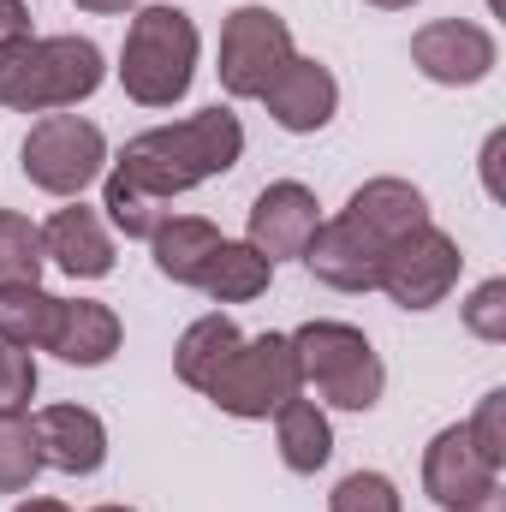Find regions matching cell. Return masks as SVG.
<instances>
[{"mask_svg": "<svg viewBox=\"0 0 506 512\" xmlns=\"http://www.w3.org/2000/svg\"><path fill=\"white\" fill-rule=\"evenodd\" d=\"M167 215H173V209H167L161 197H149L143 185H131L126 173H114V167L102 173V221H108L114 233H126V239H143V245H149V233H155Z\"/></svg>", "mask_w": 506, "mask_h": 512, "instance_id": "603a6c76", "label": "cell"}, {"mask_svg": "<svg viewBox=\"0 0 506 512\" xmlns=\"http://www.w3.org/2000/svg\"><path fill=\"white\" fill-rule=\"evenodd\" d=\"M268 280H274V262L245 245V239H221L215 256H209V268H203V280H197V292L203 298H215V304H251L268 292Z\"/></svg>", "mask_w": 506, "mask_h": 512, "instance_id": "44dd1931", "label": "cell"}, {"mask_svg": "<svg viewBox=\"0 0 506 512\" xmlns=\"http://www.w3.org/2000/svg\"><path fill=\"white\" fill-rule=\"evenodd\" d=\"M495 483H501V471L477 453V441H471L465 423H447L423 447V495L441 512H459V507H471V501H483Z\"/></svg>", "mask_w": 506, "mask_h": 512, "instance_id": "8fae6325", "label": "cell"}, {"mask_svg": "<svg viewBox=\"0 0 506 512\" xmlns=\"http://www.w3.org/2000/svg\"><path fill=\"white\" fill-rule=\"evenodd\" d=\"M501 149H506V137L495 131V137L483 143V185H489V197H501V179H495V161H501Z\"/></svg>", "mask_w": 506, "mask_h": 512, "instance_id": "4dcf8cb0", "label": "cell"}, {"mask_svg": "<svg viewBox=\"0 0 506 512\" xmlns=\"http://www.w3.org/2000/svg\"><path fill=\"white\" fill-rule=\"evenodd\" d=\"M298 393H304V382H298L292 334H251V340H239V352L221 364V376L203 387V399H215V411H227L239 423L274 417Z\"/></svg>", "mask_w": 506, "mask_h": 512, "instance_id": "8992f818", "label": "cell"}, {"mask_svg": "<svg viewBox=\"0 0 506 512\" xmlns=\"http://www.w3.org/2000/svg\"><path fill=\"white\" fill-rule=\"evenodd\" d=\"M459 512H506V489L495 483V489H489L483 501H471V507H459Z\"/></svg>", "mask_w": 506, "mask_h": 512, "instance_id": "d6a6232c", "label": "cell"}, {"mask_svg": "<svg viewBox=\"0 0 506 512\" xmlns=\"http://www.w3.org/2000/svg\"><path fill=\"white\" fill-rule=\"evenodd\" d=\"M78 12H96V18H120V12H131L137 0H72Z\"/></svg>", "mask_w": 506, "mask_h": 512, "instance_id": "1f68e13d", "label": "cell"}, {"mask_svg": "<svg viewBox=\"0 0 506 512\" xmlns=\"http://www.w3.org/2000/svg\"><path fill=\"white\" fill-rule=\"evenodd\" d=\"M292 24L274 6H233L221 24V90L233 102H262V90L274 84V72L292 60Z\"/></svg>", "mask_w": 506, "mask_h": 512, "instance_id": "52a82bcc", "label": "cell"}, {"mask_svg": "<svg viewBox=\"0 0 506 512\" xmlns=\"http://www.w3.org/2000/svg\"><path fill=\"white\" fill-rule=\"evenodd\" d=\"M36 387H42L36 352H24V346H0V417H30Z\"/></svg>", "mask_w": 506, "mask_h": 512, "instance_id": "4316f807", "label": "cell"}, {"mask_svg": "<svg viewBox=\"0 0 506 512\" xmlns=\"http://www.w3.org/2000/svg\"><path fill=\"white\" fill-rule=\"evenodd\" d=\"M54 322H60V298L42 280L36 286H0V346L48 352Z\"/></svg>", "mask_w": 506, "mask_h": 512, "instance_id": "7402d4cb", "label": "cell"}, {"mask_svg": "<svg viewBox=\"0 0 506 512\" xmlns=\"http://www.w3.org/2000/svg\"><path fill=\"white\" fill-rule=\"evenodd\" d=\"M18 167H24V179L36 191L78 203L108 173V137H102L96 120H84V114H42L36 126L24 131Z\"/></svg>", "mask_w": 506, "mask_h": 512, "instance_id": "5b68a950", "label": "cell"}, {"mask_svg": "<svg viewBox=\"0 0 506 512\" xmlns=\"http://www.w3.org/2000/svg\"><path fill=\"white\" fill-rule=\"evenodd\" d=\"M328 512H405V501H399L387 471H352V477L334 483Z\"/></svg>", "mask_w": 506, "mask_h": 512, "instance_id": "484cf974", "label": "cell"}, {"mask_svg": "<svg viewBox=\"0 0 506 512\" xmlns=\"http://www.w3.org/2000/svg\"><path fill=\"white\" fill-rule=\"evenodd\" d=\"M465 429H471L477 453H483V459H489L495 471H506V387L483 393V405H477V417H471Z\"/></svg>", "mask_w": 506, "mask_h": 512, "instance_id": "f1b7e54d", "label": "cell"}, {"mask_svg": "<svg viewBox=\"0 0 506 512\" xmlns=\"http://www.w3.org/2000/svg\"><path fill=\"white\" fill-rule=\"evenodd\" d=\"M292 352H298V382L316 393V405H334V411H376L381 405L387 364L364 328L322 316L292 334Z\"/></svg>", "mask_w": 506, "mask_h": 512, "instance_id": "277c9868", "label": "cell"}, {"mask_svg": "<svg viewBox=\"0 0 506 512\" xmlns=\"http://www.w3.org/2000/svg\"><path fill=\"white\" fill-rule=\"evenodd\" d=\"M36 30H30V6L24 0H0V54L6 48H18V42H30Z\"/></svg>", "mask_w": 506, "mask_h": 512, "instance_id": "f546056e", "label": "cell"}, {"mask_svg": "<svg viewBox=\"0 0 506 512\" xmlns=\"http://www.w3.org/2000/svg\"><path fill=\"white\" fill-rule=\"evenodd\" d=\"M459 316H465V328L477 334V340H489V346H501L506 340V280H483V286H471V298L459 304Z\"/></svg>", "mask_w": 506, "mask_h": 512, "instance_id": "83f0119b", "label": "cell"}, {"mask_svg": "<svg viewBox=\"0 0 506 512\" xmlns=\"http://www.w3.org/2000/svg\"><path fill=\"white\" fill-rule=\"evenodd\" d=\"M370 6H381V12H399V6H417V0H370Z\"/></svg>", "mask_w": 506, "mask_h": 512, "instance_id": "e575fe53", "label": "cell"}, {"mask_svg": "<svg viewBox=\"0 0 506 512\" xmlns=\"http://www.w3.org/2000/svg\"><path fill=\"white\" fill-rule=\"evenodd\" d=\"M262 108H268V120H274L280 131L310 137V131H322L334 114H340V78H334L322 60L292 54V60L274 72V84L262 90Z\"/></svg>", "mask_w": 506, "mask_h": 512, "instance_id": "7c38bea8", "label": "cell"}, {"mask_svg": "<svg viewBox=\"0 0 506 512\" xmlns=\"http://www.w3.org/2000/svg\"><path fill=\"white\" fill-rule=\"evenodd\" d=\"M340 215H346L352 227H364L381 251H387L393 239H405V233L429 227V197H423L411 179H393V173H381V179H364V185L352 191V203H346Z\"/></svg>", "mask_w": 506, "mask_h": 512, "instance_id": "2e32d148", "label": "cell"}, {"mask_svg": "<svg viewBox=\"0 0 506 512\" xmlns=\"http://www.w3.org/2000/svg\"><path fill=\"white\" fill-rule=\"evenodd\" d=\"M239 340H245V334H239V322H233V316H221V310L197 316V322L179 334V346H173V370H179V382L203 393V387L221 376V364L239 352Z\"/></svg>", "mask_w": 506, "mask_h": 512, "instance_id": "ffe728a7", "label": "cell"}, {"mask_svg": "<svg viewBox=\"0 0 506 512\" xmlns=\"http://www.w3.org/2000/svg\"><path fill=\"white\" fill-rule=\"evenodd\" d=\"M12 512H72L66 501H18Z\"/></svg>", "mask_w": 506, "mask_h": 512, "instance_id": "836d02e7", "label": "cell"}, {"mask_svg": "<svg viewBox=\"0 0 506 512\" xmlns=\"http://www.w3.org/2000/svg\"><path fill=\"white\" fill-rule=\"evenodd\" d=\"M197 60H203L197 18L185 6H143L120 48V84L137 108H173L191 96Z\"/></svg>", "mask_w": 506, "mask_h": 512, "instance_id": "3957f363", "label": "cell"}, {"mask_svg": "<svg viewBox=\"0 0 506 512\" xmlns=\"http://www.w3.org/2000/svg\"><path fill=\"white\" fill-rule=\"evenodd\" d=\"M30 423H36L42 465H54L66 477H96L108 465V423L90 405H42Z\"/></svg>", "mask_w": 506, "mask_h": 512, "instance_id": "5bb4252c", "label": "cell"}, {"mask_svg": "<svg viewBox=\"0 0 506 512\" xmlns=\"http://www.w3.org/2000/svg\"><path fill=\"white\" fill-rule=\"evenodd\" d=\"M298 262H304L322 286H334V292H376V280H381V245L364 227H352L346 215L322 221Z\"/></svg>", "mask_w": 506, "mask_h": 512, "instance_id": "9a60e30c", "label": "cell"}, {"mask_svg": "<svg viewBox=\"0 0 506 512\" xmlns=\"http://www.w3.org/2000/svg\"><path fill=\"white\" fill-rule=\"evenodd\" d=\"M108 78V60L90 36H30L0 54V108L12 114H66L90 102Z\"/></svg>", "mask_w": 506, "mask_h": 512, "instance_id": "7a4b0ae2", "label": "cell"}, {"mask_svg": "<svg viewBox=\"0 0 506 512\" xmlns=\"http://www.w3.org/2000/svg\"><path fill=\"white\" fill-rule=\"evenodd\" d=\"M221 245V227L203 221V215H167L155 233H149V256H155V274L173 280V286H197L209 256Z\"/></svg>", "mask_w": 506, "mask_h": 512, "instance_id": "ac0fdd59", "label": "cell"}, {"mask_svg": "<svg viewBox=\"0 0 506 512\" xmlns=\"http://www.w3.org/2000/svg\"><path fill=\"white\" fill-rule=\"evenodd\" d=\"M411 66L429 78V84H447V90H471L483 84L495 66H501V42L489 24L477 18H435L411 36Z\"/></svg>", "mask_w": 506, "mask_h": 512, "instance_id": "9c48e42d", "label": "cell"}, {"mask_svg": "<svg viewBox=\"0 0 506 512\" xmlns=\"http://www.w3.org/2000/svg\"><path fill=\"white\" fill-rule=\"evenodd\" d=\"M42 280V227L18 209H0V286Z\"/></svg>", "mask_w": 506, "mask_h": 512, "instance_id": "cb8c5ba5", "label": "cell"}, {"mask_svg": "<svg viewBox=\"0 0 506 512\" xmlns=\"http://www.w3.org/2000/svg\"><path fill=\"white\" fill-rule=\"evenodd\" d=\"M459 268H465L459 239L429 221V227H417V233H405V239H393V245L381 251L376 292H387L399 310H435V304H447V292L459 286Z\"/></svg>", "mask_w": 506, "mask_h": 512, "instance_id": "ba28073f", "label": "cell"}, {"mask_svg": "<svg viewBox=\"0 0 506 512\" xmlns=\"http://www.w3.org/2000/svg\"><path fill=\"white\" fill-rule=\"evenodd\" d=\"M239 155H245V120L233 108H203L191 120L137 131L126 149H120L114 173H126L131 185H143L149 197L173 203V197L197 191L203 179L233 173Z\"/></svg>", "mask_w": 506, "mask_h": 512, "instance_id": "6da1fadb", "label": "cell"}, {"mask_svg": "<svg viewBox=\"0 0 506 512\" xmlns=\"http://www.w3.org/2000/svg\"><path fill=\"white\" fill-rule=\"evenodd\" d=\"M316 227H322V203H316V191L298 185V179H274V185L256 191L245 245H256V251L280 268V262L304 256V245L316 239Z\"/></svg>", "mask_w": 506, "mask_h": 512, "instance_id": "30bf717a", "label": "cell"}, {"mask_svg": "<svg viewBox=\"0 0 506 512\" xmlns=\"http://www.w3.org/2000/svg\"><path fill=\"white\" fill-rule=\"evenodd\" d=\"M90 512H131V507H90Z\"/></svg>", "mask_w": 506, "mask_h": 512, "instance_id": "d590c367", "label": "cell"}, {"mask_svg": "<svg viewBox=\"0 0 506 512\" xmlns=\"http://www.w3.org/2000/svg\"><path fill=\"white\" fill-rule=\"evenodd\" d=\"M274 441H280V465L292 477H316L328 459H334V423H328V405L316 399H286L274 411Z\"/></svg>", "mask_w": 506, "mask_h": 512, "instance_id": "d6986e66", "label": "cell"}, {"mask_svg": "<svg viewBox=\"0 0 506 512\" xmlns=\"http://www.w3.org/2000/svg\"><path fill=\"white\" fill-rule=\"evenodd\" d=\"M126 328L120 316L102 304V298H60V322L48 334V352L60 364H78V370H102L114 352H120Z\"/></svg>", "mask_w": 506, "mask_h": 512, "instance_id": "e0dca14e", "label": "cell"}, {"mask_svg": "<svg viewBox=\"0 0 506 512\" xmlns=\"http://www.w3.org/2000/svg\"><path fill=\"white\" fill-rule=\"evenodd\" d=\"M42 262H54L72 280H108L114 274V233L102 221V209L66 203L42 221Z\"/></svg>", "mask_w": 506, "mask_h": 512, "instance_id": "4fadbf2b", "label": "cell"}, {"mask_svg": "<svg viewBox=\"0 0 506 512\" xmlns=\"http://www.w3.org/2000/svg\"><path fill=\"white\" fill-rule=\"evenodd\" d=\"M42 471L36 423L30 417H0V495H24Z\"/></svg>", "mask_w": 506, "mask_h": 512, "instance_id": "d4e9b609", "label": "cell"}]
</instances>
